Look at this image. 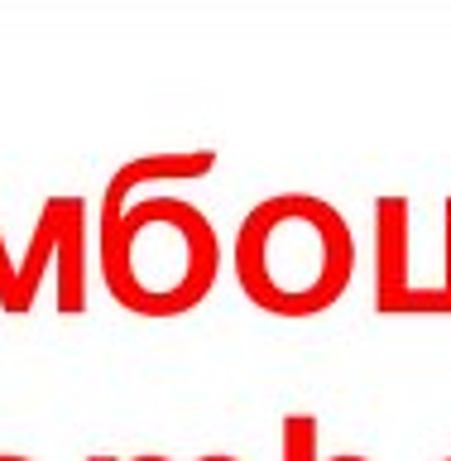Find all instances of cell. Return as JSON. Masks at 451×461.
Returning <instances> with one entry per match:
<instances>
[{"instance_id":"1","label":"cell","mask_w":451,"mask_h":461,"mask_svg":"<svg viewBox=\"0 0 451 461\" xmlns=\"http://www.w3.org/2000/svg\"><path fill=\"white\" fill-rule=\"evenodd\" d=\"M356 230L317 193H269L240 216L230 269L269 317H317L356 279Z\"/></svg>"},{"instance_id":"2","label":"cell","mask_w":451,"mask_h":461,"mask_svg":"<svg viewBox=\"0 0 451 461\" xmlns=\"http://www.w3.org/2000/svg\"><path fill=\"white\" fill-rule=\"evenodd\" d=\"M101 284L135 317H183L216 288L221 236L212 216L178 193L125 202L101 221Z\"/></svg>"},{"instance_id":"3","label":"cell","mask_w":451,"mask_h":461,"mask_svg":"<svg viewBox=\"0 0 451 461\" xmlns=\"http://www.w3.org/2000/svg\"><path fill=\"white\" fill-rule=\"evenodd\" d=\"M58 279V312H86V202L77 193H49L29 230L24 255L14 259L0 236V312L24 317L43 279Z\"/></svg>"},{"instance_id":"4","label":"cell","mask_w":451,"mask_h":461,"mask_svg":"<svg viewBox=\"0 0 451 461\" xmlns=\"http://www.w3.org/2000/svg\"><path fill=\"white\" fill-rule=\"evenodd\" d=\"M374 312L380 317H451L442 284L413 279V202L403 193L374 197Z\"/></svg>"},{"instance_id":"5","label":"cell","mask_w":451,"mask_h":461,"mask_svg":"<svg viewBox=\"0 0 451 461\" xmlns=\"http://www.w3.org/2000/svg\"><path fill=\"white\" fill-rule=\"evenodd\" d=\"M216 168V149H187V154H140L121 164L111 173L106 193H101V221H111L125 202H135L144 187H158V183H193V178H207Z\"/></svg>"},{"instance_id":"6","label":"cell","mask_w":451,"mask_h":461,"mask_svg":"<svg viewBox=\"0 0 451 461\" xmlns=\"http://www.w3.org/2000/svg\"><path fill=\"white\" fill-rule=\"evenodd\" d=\"M279 456L284 461H370L360 452L322 456V452H317V418L312 413H284V423H279Z\"/></svg>"},{"instance_id":"7","label":"cell","mask_w":451,"mask_h":461,"mask_svg":"<svg viewBox=\"0 0 451 461\" xmlns=\"http://www.w3.org/2000/svg\"><path fill=\"white\" fill-rule=\"evenodd\" d=\"M442 294L451 303V197H442Z\"/></svg>"},{"instance_id":"8","label":"cell","mask_w":451,"mask_h":461,"mask_svg":"<svg viewBox=\"0 0 451 461\" xmlns=\"http://www.w3.org/2000/svg\"><path fill=\"white\" fill-rule=\"evenodd\" d=\"M197 461H240V456H230V452H207V456H197Z\"/></svg>"},{"instance_id":"9","label":"cell","mask_w":451,"mask_h":461,"mask_svg":"<svg viewBox=\"0 0 451 461\" xmlns=\"http://www.w3.org/2000/svg\"><path fill=\"white\" fill-rule=\"evenodd\" d=\"M0 461H34V456H20V452H0Z\"/></svg>"},{"instance_id":"10","label":"cell","mask_w":451,"mask_h":461,"mask_svg":"<svg viewBox=\"0 0 451 461\" xmlns=\"http://www.w3.org/2000/svg\"><path fill=\"white\" fill-rule=\"evenodd\" d=\"M86 461H115V456H86ZM125 461H144V456H125Z\"/></svg>"},{"instance_id":"11","label":"cell","mask_w":451,"mask_h":461,"mask_svg":"<svg viewBox=\"0 0 451 461\" xmlns=\"http://www.w3.org/2000/svg\"><path fill=\"white\" fill-rule=\"evenodd\" d=\"M154 461H173V456H158V452H154Z\"/></svg>"},{"instance_id":"12","label":"cell","mask_w":451,"mask_h":461,"mask_svg":"<svg viewBox=\"0 0 451 461\" xmlns=\"http://www.w3.org/2000/svg\"><path fill=\"white\" fill-rule=\"evenodd\" d=\"M442 461H451V456H442Z\"/></svg>"}]
</instances>
